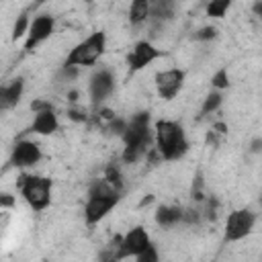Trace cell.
Listing matches in <instances>:
<instances>
[{
    "mask_svg": "<svg viewBox=\"0 0 262 262\" xmlns=\"http://www.w3.org/2000/svg\"><path fill=\"white\" fill-rule=\"evenodd\" d=\"M172 14H174V4H172V2H154V4H151L149 23L162 25L164 20H170Z\"/></svg>",
    "mask_w": 262,
    "mask_h": 262,
    "instance_id": "17",
    "label": "cell"
},
{
    "mask_svg": "<svg viewBox=\"0 0 262 262\" xmlns=\"http://www.w3.org/2000/svg\"><path fill=\"white\" fill-rule=\"evenodd\" d=\"M151 14V2L149 0H135L129 6V23L131 25H143L149 20Z\"/></svg>",
    "mask_w": 262,
    "mask_h": 262,
    "instance_id": "16",
    "label": "cell"
},
{
    "mask_svg": "<svg viewBox=\"0 0 262 262\" xmlns=\"http://www.w3.org/2000/svg\"><path fill=\"white\" fill-rule=\"evenodd\" d=\"M227 86H229V72H227L225 68H219V70L211 76V88L217 90V92H221V90H225Z\"/></svg>",
    "mask_w": 262,
    "mask_h": 262,
    "instance_id": "22",
    "label": "cell"
},
{
    "mask_svg": "<svg viewBox=\"0 0 262 262\" xmlns=\"http://www.w3.org/2000/svg\"><path fill=\"white\" fill-rule=\"evenodd\" d=\"M68 117H70L72 121H78V123H84V121L88 119V115H86L84 108H70V111H68Z\"/></svg>",
    "mask_w": 262,
    "mask_h": 262,
    "instance_id": "29",
    "label": "cell"
},
{
    "mask_svg": "<svg viewBox=\"0 0 262 262\" xmlns=\"http://www.w3.org/2000/svg\"><path fill=\"white\" fill-rule=\"evenodd\" d=\"M260 205H262V194H260Z\"/></svg>",
    "mask_w": 262,
    "mask_h": 262,
    "instance_id": "34",
    "label": "cell"
},
{
    "mask_svg": "<svg viewBox=\"0 0 262 262\" xmlns=\"http://www.w3.org/2000/svg\"><path fill=\"white\" fill-rule=\"evenodd\" d=\"M123 151L121 160L125 164H135L147 156L149 145L154 143V127L147 111H139L127 119V129L123 133Z\"/></svg>",
    "mask_w": 262,
    "mask_h": 262,
    "instance_id": "1",
    "label": "cell"
},
{
    "mask_svg": "<svg viewBox=\"0 0 262 262\" xmlns=\"http://www.w3.org/2000/svg\"><path fill=\"white\" fill-rule=\"evenodd\" d=\"M231 8V0H211L205 4V14L211 18H223Z\"/></svg>",
    "mask_w": 262,
    "mask_h": 262,
    "instance_id": "19",
    "label": "cell"
},
{
    "mask_svg": "<svg viewBox=\"0 0 262 262\" xmlns=\"http://www.w3.org/2000/svg\"><path fill=\"white\" fill-rule=\"evenodd\" d=\"M217 27L213 25H207V27H201L194 31V41H201V43H207V41H213L217 37Z\"/></svg>",
    "mask_w": 262,
    "mask_h": 262,
    "instance_id": "23",
    "label": "cell"
},
{
    "mask_svg": "<svg viewBox=\"0 0 262 262\" xmlns=\"http://www.w3.org/2000/svg\"><path fill=\"white\" fill-rule=\"evenodd\" d=\"M113 135H119V137H123V133H125V129H127V119H121V117H115L111 123H108V127H106Z\"/></svg>",
    "mask_w": 262,
    "mask_h": 262,
    "instance_id": "26",
    "label": "cell"
},
{
    "mask_svg": "<svg viewBox=\"0 0 262 262\" xmlns=\"http://www.w3.org/2000/svg\"><path fill=\"white\" fill-rule=\"evenodd\" d=\"M23 94H25V78L23 76H16V78L8 80L0 88V108L2 111L14 108L20 102Z\"/></svg>",
    "mask_w": 262,
    "mask_h": 262,
    "instance_id": "14",
    "label": "cell"
},
{
    "mask_svg": "<svg viewBox=\"0 0 262 262\" xmlns=\"http://www.w3.org/2000/svg\"><path fill=\"white\" fill-rule=\"evenodd\" d=\"M201 221V211L194 209V207H184V217H182V223L186 225H194Z\"/></svg>",
    "mask_w": 262,
    "mask_h": 262,
    "instance_id": "27",
    "label": "cell"
},
{
    "mask_svg": "<svg viewBox=\"0 0 262 262\" xmlns=\"http://www.w3.org/2000/svg\"><path fill=\"white\" fill-rule=\"evenodd\" d=\"M182 217H184V207L178 205H160L154 213V219L162 229L176 227L178 223H182Z\"/></svg>",
    "mask_w": 262,
    "mask_h": 262,
    "instance_id": "15",
    "label": "cell"
},
{
    "mask_svg": "<svg viewBox=\"0 0 262 262\" xmlns=\"http://www.w3.org/2000/svg\"><path fill=\"white\" fill-rule=\"evenodd\" d=\"M223 104V92H217V90H211L205 98H203V104H201V117H209L213 113H217Z\"/></svg>",
    "mask_w": 262,
    "mask_h": 262,
    "instance_id": "18",
    "label": "cell"
},
{
    "mask_svg": "<svg viewBox=\"0 0 262 262\" xmlns=\"http://www.w3.org/2000/svg\"><path fill=\"white\" fill-rule=\"evenodd\" d=\"M111 186H115L119 192L123 190V174H121V168L119 166H115V164H111V166H106V170H104V176H102Z\"/></svg>",
    "mask_w": 262,
    "mask_h": 262,
    "instance_id": "21",
    "label": "cell"
},
{
    "mask_svg": "<svg viewBox=\"0 0 262 262\" xmlns=\"http://www.w3.org/2000/svg\"><path fill=\"white\" fill-rule=\"evenodd\" d=\"M184 72L180 68H168V70H162L156 74L154 82H156V90H158V96L162 100H174L182 86H184Z\"/></svg>",
    "mask_w": 262,
    "mask_h": 262,
    "instance_id": "9",
    "label": "cell"
},
{
    "mask_svg": "<svg viewBox=\"0 0 262 262\" xmlns=\"http://www.w3.org/2000/svg\"><path fill=\"white\" fill-rule=\"evenodd\" d=\"M78 74H80V68H74V66H61L59 68V74H57V80L59 82H72V80H76L78 78Z\"/></svg>",
    "mask_w": 262,
    "mask_h": 262,
    "instance_id": "24",
    "label": "cell"
},
{
    "mask_svg": "<svg viewBox=\"0 0 262 262\" xmlns=\"http://www.w3.org/2000/svg\"><path fill=\"white\" fill-rule=\"evenodd\" d=\"M78 96H80L78 90H72V92L68 94V100H70V102H78Z\"/></svg>",
    "mask_w": 262,
    "mask_h": 262,
    "instance_id": "33",
    "label": "cell"
},
{
    "mask_svg": "<svg viewBox=\"0 0 262 262\" xmlns=\"http://www.w3.org/2000/svg\"><path fill=\"white\" fill-rule=\"evenodd\" d=\"M47 108H53L49 100H43V98H35V100L31 102V111H33V115H35V113H41V111H47Z\"/></svg>",
    "mask_w": 262,
    "mask_h": 262,
    "instance_id": "28",
    "label": "cell"
},
{
    "mask_svg": "<svg viewBox=\"0 0 262 262\" xmlns=\"http://www.w3.org/2000/svg\"><path fill=\"white\" fill-rule=\"evenodd\" d=\"M113 92H115V74L108 68L96 70L88 80V96L92 104L100 106Z\"/></svg>",
    "mask_w": 262,
    "mask_h": 262,
    "instance_id": "10",
    "label": "cell"
},
{
    "mask_svg": "<svg viewBox=\"0 0 262 262\" xmlns=\"http://www.w3.org/2000/svg\"><path fill=\"white\" fill-rule=\"evenodd\" d=\"M43 158V151H41V145L35 141V139H16L10 147V166L18 168V170H29V168H35Z\"/></svg>",
    "mask_w": 262,
    "mask_h": 262,
    "instance_id": "8",
    "label": "cell"
},
{
    "mask_svg": "<svg viewBox=\"0 0 262 262\" xmlns=\"http://www.w3.org/2000/svg\"><path fill=\"white\" fill-rule=\"evenodd\" d=\"M256 225V213L252 209H233L227 213L225 223H223V239L225 242H242L246 239Z\"/></svg>",
    "mask_w": 262,
    "mask_h": 262,
    "instance_id": "7",
    "label": "cell"
},
{
    "mask_svg": "<svg viewBox=\"0 0 262 262\" xmlns=\"http://www.w3.org/2000/svg\"><path fill=\"white\" fill-rule=\"evenodd\" d=\"M135 262H160V250L156 248V244H151L147 250H143L135 258Z\"/></svg>",
    "mask_w": 262,
    "mask_h": 262,
    "instance_id": "25",
    "label": "cell"
},
{
    "mask_svg": "<svg viewBox=\"0 0 262 262\" xmlns=\"http://www.w3.org/2000/svg\"><path fill=\"white\" fill-rule=\"evenodd\" d=\"M162 55V51L151 43V41H137L131 51L127 53V66L131 72H139L143 68H147L149 63H154L158 57Z\"/></svg>",
    "mask_w": 262,
    "mask_h": 262,
    "instance_id": "12",
    "label": "cell"
},
{
    "mask_svg": "<svg viewBox=\"0 0 262 262\" xmlns=\"http://www.w3.org/2000/svg\"><path fill=\"white\" fill-rule=\"evenodd\" d=\"M252 12L258 16V20L262 23V0H258V2H254L252 4Z\"/></svg>",
    "mask_w": 262,
    "mask_h": 262,
    "instance_id": "32",
    "label": "cell"
},
{
    "mask_svg": "<svg viewBox=\"0 0 262 262\" xmlns=\"http://www.w3.org/2000/svg\"><path fill=\"white\" fill-rule=\"evenodd\" d=\"M121 201V192L111 186L104 178L94 180L88 186V196L84 203V221L88 225H96L100 223Z\"/></svg>",
    "mask_w": 262,
    "mask_h": 262,
    "instance_id": "3",
    "label": "cell"
},
{
    "mask_svg": "<svg viewBox=\"0 0 262 262\" xmlns=\"http://www.w3.org/2000/svg\"><path fill=\"white\" fill-rule=\"evenodd\" d=\"M104 51H106V33L104 31H94L70 49L63 63L74 66V68H92L94 63L100 61Z\"/></svg>",
    "mask_w": 262,
    "mask_h": 262,
    "instance_id": "4",
    "label": "cell"
},
{
    "mask_svg": "<svg viewBox=\"0 0 262 262\" xmlns=\"http://www.w3.org/2000/svg\"><path fill=\"white\" fill-rule=\"evenodd\" d=\"M151 237H149V231L143 227V225H133L131 229H127L117 246H115V252H113V258L115 260H125V258H137L143 250H147L151 246Z\"/></svg>",
    "mask_w": 262,
    "mask_h": 262,
    "instance_id": "6",
    "label": "cell"
},
{
    "mask_svg": "<svg viewBox=\"0 0 262 262\" xmlns=\"http://www.w3.org/2000/svg\"><path fill=\"white\" fill-rule=\"evenodd\" d=\"M55 31V18L47 12L35 14L31 20V29L29 35L25 39V51H33L35 47H39L41 43H45Z\"/></svg>",
    "mask_w": 262,
    "mask_h": 262,
    "instance_id": "11",
    "label": "cell"
},
{
    "mask_svg": "<svg viewBox=\"0 0 262 262\" xmlns=\"http://www.w3.org/2000/svg\"><path fill=\"white\" fill-rule=\"evenodd\" d=\"M14 203H16V196H12L10 192H2L0 194V207L2 209H10V207H14Z\"/></svg>",
    "mask_w": 262,
    "mask_h": 262,
    "instance_id": "30",
    "label": "cell"
},
{
    "mask_svg": "<svg viewBox=\"0 0 262 262\" xmlns=\"http://www.w3.org/2000/svg\"><path fill=\"white\" fill-rule=\"evenodd\" d=\"M18 192L23 201L29 205V209L41 213L51 205V180L41 174H20L18 182Z\"/></svg>",
    "mask_w": 262,
    "mask_h": 262,
    "instance_id": "5",
    "label": "cell"
},
{
    "mask_svg": "<svg viewBox=\"0 0 262 262\" xmlns=\"http://www.w3.org/2000/svg\"><path fill=\"white\" fill-rule=\"evenodd\" d=\"M188 137L184 127L172 119H160L154 123V149L160 160L176 162L188 154Z\"/></svg>",
    "mask_w": 262,
    "mask_h": 262,
    "instance_id": "2",
    "label": "cell"
},
{
    "mask_svg": "<svg viewBox=\"0 0 262 262\" xmlns=\"http://www.w3.org/2000/svg\"><path fill=\"white\" fill-rule=\"evenodd\" d=\"M31 20H33V18H29L27 12H20V14L16 16V20H14V25H12V39H14V41L20 39V37L27 39L29 29H31Z\"/></svg>",
    "mask_w": 262,
    "mask_h": 262,
    "instance_id": "20",
    "label": "cell"
},
{
    "mask_svg": "<svg viewBox=\"0 0 262 262\" xmlns=\"http://www.w3.org/2000/svg\"><path fill=\"white\" fill-rule=\"evenodd\" d=\"M250 151L252 154H262V137H254L250 141Z\"/></svg>",
    "mask_w": 262,
    "mask_h": 262,
    "instance_id": "31",
    "label": "cell"
},
{
    "mask_svg": "<svg viewBox=\"0 0 262 262\" xmlns=\"http://www.w3.org/2000/svg\"><path fill=\"white\" fill-rule=\"evenodd\" d=\"M57 129H59V119H57V113L53 108L35 113V117H33V121L29 125V131L33 135H41V137L53 135Z\"/></svg>",
    "mask_w": 262,
    "mask_h": 262,
    "instance_id": "13",
    "label": "cell"
}]
</instances>
